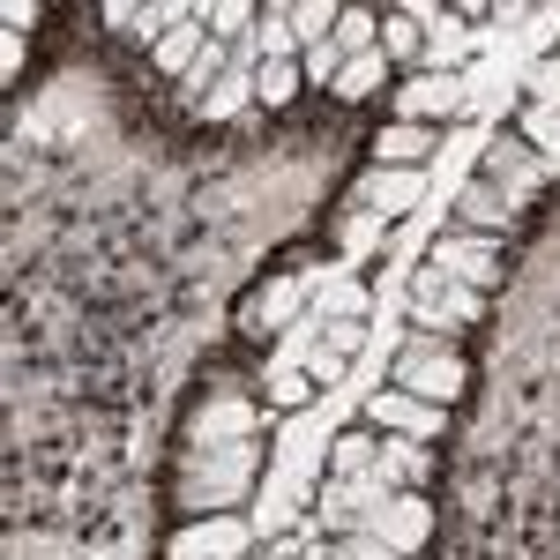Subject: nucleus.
<instances>
[{"mask_svg": "<svg viewBox=\"0 0 560 560\" xmlns=\"http://www.w3.org/2000/svg\"><path fill=\"white\" fill-rule=\"evenodd\" d=\"M247 478H255V441H240V448H187L173 501L187 516H232V501L247 493Z\"/></svg>", "mask_w": 560, "mask_h": 560, "instance_id": "f257e3e1", "label": "nucleus"}, {"mask_svg": "<svg viewBox=\"0 0 560 560\" xmlns=\"http://www.w3.org/2000/svg\"><path fill=\"white\" fill-rule=\"evenodd\" d=\"M396 388H411V396H427L441 411H456L464 404V388H471V366H464V351L448 345V337H411V345L396 351Z\"/></svg>", "mask_w": 560, "mask_h": 560, "instance_id": "f03ea898", "label": "nucleus"}, {"mask_svg": "<svg viewBox=\"0 0 560 560\" xmlns=\"http://www.w3.org/2000/svg\"><path fill=\"white\" fill-rule=\"evenodd\" d=\"M366 427H374V433H396V441H433V433L448 427V411L388 382V388H374V396H366Z\"/></svg>", "mask_w": 560, "mask_h": 560, "instance_id": "7ed1b4c3", "label": "nucleus"}, {"mask_svg": "<svg viewBox=\"0 0 560 560\" xmlns=\"http://www.w3.org/2000/svg\"><path fill=\"white\" fill-rule=\"evenodd\" d=\"M351 202H359L366 217H382V224H396L404 210H419V202H427V173L366 165V173H359V187H351Z\"/></svg>", "mask_w": 560, "mask_h": 560, "instance_id": "20e7f679", "label": "nucleus"}, {"mask_svg": "<svg viewBox=\"0 0 560 560\" xmlns=\"http://www.w3.org/2000/svg\"><path fill=\"white\" fill-rule=\"evenodd\" d=\"M247 523L240 516H195L187 530H173V546H165V560H247Z\"/></svg>", "mask_w": 560, "mask_h": 560, "instance_id": "39448f33", "label": "nucleus"}, {"mask_svg": "<svg viewBox=\"0 0 560 560\" xmlns=\"http://www.w3.org/2000/svg\"><path fill=\"white\" fill-rule=\"evenodd\" d=\"M464 97H471V83H464V75H411V83H396V120L441 128L448 113H464Z\"/></svg>", "mask_w": 560, "mask_h": 560, "instance_id": "423d86ee", "label": "nucleus"}, {"mask_svg": "<svg viewBox=\"0 0 560 560\" xmlns=\"http://www.w3.org/2000/svg\"><path fill=\"white\" fill-rule=\"evenodd\" d=\"M202 8H187V0H150V8H135V0H105V23L120 31V38H135V45H165V31H179V23H195Z\"/></svg>", "mask_w": 560, "mask_h": 560, "instance_id": "0eeeda50", "label": "nucleus"}, {"mask_svg": "<svg viewBox=\"0 0 560 560\" xmlns=\"http://www.w3.org/2000/svg\"><path fill=\"white\" fill-rule=\"evenodd\" d=\"M433 261L456 277V284H471V292H493L501 284V240H478V232H456V240H441Z\"/></svg>", "mask_w": 560, "mask_h": 560, "instance_id": "6e6552de", "label": "nucleus"}, {"mask_svg": "<svg viewBox=\"0 0 560 560\" xmlns=\"http://www.w3.org/2000/svg\"><path fill=\"white\" fill-rule=\"evenodd\" d=\"M509 224H516V195H501L493 179H464V187H456V232L501 240Z\"/></svg>", "mask_w": 560, "mask_h": 560, "instance_id": "1a4fd4ad", "label": "nucleus"}, {"mask_svg": "<svg viewBox=\"0 0 560 560\" xmlns=\"http://www.w3.org/2000/svg\"><path fill=\"white\" fill-rule=\"evenodd\" d=\"M195 448H240V441H255V404H240V396H217L195 411V427H187Z\"/></svg>", "mask_w": 560, "mask_h": 560, "instance_id": "9d476101", "label": "nucleus"}, {"mask_svg": "<svg viewBox=\"0 0 560 560\" xmlns=\"http://www.w3.org/2000/svg\"><path fill=\"white\" fill-rule=\"evenodd\" d=\"M538 173H546V165H538V150H530L523 135H509V142L493 135V142L478 150V179H493L501 195H523V187H530Z\"/></svg>", "mask_w": 560, "mask_h": 560, "instance_id": "9b49d317", "label": "nucleus"}, {"mask_svg": "<svg viewBox=\"0 0 560 560\" xmlns=\"http://www.w3.org/2000/svg\"><path fill=\"white\" fill-rule=\"evenodd\" d=\"M300 300H306L300 277H277V284H261V292L240 300V329H247V337H277V329L300 314Z\"/></svg>", "mask_w": 560, "mask_h": 560, "instance_id": "f8f14e48", "label": "nucleus"}, {"mask_svg": "<svg viewBox=\"0 0 560 560\" xmlns=\"http://www.w3.org/2000/svg\"><path fill=\"white\" fill-rule=\"evenodd\" d=\"M441 128H419V120H382L374 135V165H396V173H427Z\"/></svg>", "mask_w": 560, "mask_h": 560, "instance_id": "ddd939ff", "label": "nucleus"}, {"mask_svg": "<svg viewBox=\"0 0 560 560\" xmlns=\"http://www.w3.org/2000/svg\"><path fill=\"white\" fill-rule=\"evenodd\" d=\"M478 52V38H471V23H456V8H441L427 23V75H464V60Z\"/></svg>", "mask_w": 560, "mask_h": 560, "instance_id": "4468645a", "label": "nucleus"}, {"mask_svg": "<svg viewBox=\"0 0 560 560\" xmlns=\"http://www.w3.org/2000/svg\"><path fill=\"white\" fill-rule=\"evenodd\" d=\"M374 530H382L396 553H411V546H427V530H433V516H427V501L419 493H396L382 516H374Z\"/></svg>", "mask_w": 560, "mask_h": 560, "instance_id": "2eb2a0df", "label": "nucleus"}, {"mask_svg": "<svg viewBox=\"0 0 560 560\" xmlns=\"http://www.w3.org/2000/svg\"><path fill=\"white\" fill-rule=\"evenodd\" d=\"M382 471V433L374 427H351L329 441V478H374Z\"/></svg>", "mask_w": 560, "mask_h": 560, "instance_id": "dca6fc26", "label": "nucleus"}, {"mask_svg": "<svg viewBox=\"0 0 560 560\" xmlns=\"http://www.w3.org/2000/svg\"><path fill=\"white\" fill-rule=\"evenodd\" d=\"M427 471H433V448L427 441H396V433H382V478L388 486H427Z\"/></svg>", "mask_w": 560, "mask_h": 560, "instance_id": "f3484780", "label": "nucleus"}, {"mask_svg": "<svg viewBox=\"0 0 560 560\" xmlns=\"http://www.w3.org/2000/svg\"><path fill=\"white\" fill-rule=\"evenodd\" d=\"M382 83H396V60L388 52H359V60H345V75H337V97L345 105H366Z\"/></svg>", "mask_w": 560, "mask_h": 560, "instance_id": "a211bd4d", "label": "nucleus"}, {"mask_svg": "<svg viewBox=\"0 0 560 560\" xmlns=\"http://www.w3.org/2000/svg\"><path fill=\"white\" fill-rule=\"evenodd\" d=\"M255 45H261V60H300V52H306L300 31H292V0H269V8H261Z\"/></svg>", "mask_w": 560, "mask_h": 560, "instance_id": "6ab92c4d", "label": "nucleus"}, {"mask_svg": "<svg viewBox=\"0 0 560 560\" xmlns=\"http://www.w3.org/2000/svg\"><path fill=\"white\" fill-rule=\"evenodd\" d=\"M382 52L396 60V68L427 60V23H419L411 8H388V15H382Z\"/></svg>", "mask_w": 560, "mask_h": 560, "instance_id": "aec40b11", "label": "nucleus"}, {"mask_svg": "<svg viewBox=\"0 0 560 560\" xmlns=\"http://www.w3.org/2000/svg\"><path fill=\"white\" fill-rule=\"evenodd\" d=\"M202 45H210V31H202V15H195V23H179V31H165V45H158V68H165L173 83H187V68L202 60Z\"/></svg>", "mask_w": 560, "mask_h": 560, "instance_id": "412c9836", "label": "nucleus"}, {"mask_svg": "<svg viewBox=\"0 0 560 560\" xmlns=\"http://www.w3.org/2000/svg\"><path fill=\"white\" fill-rule=\"evenodd\" d=\"M255 23H261V8H255V0H217V8H202V31H210L217 45L255 38Z\"/></svg>", "mask_w": 560, "mask_h": 560, "instance_id": "4be33fe9", "label": "nucleus"}, {"mask_svg": "<svg viewBox=\"0 0 560 560\" xmlns=\"http://www.w3.org/2000/svg\"><path fill=\"white\" fill-rule=\"evenodd\" d=\"M300 83H306V68H300V60H261V75H255V105L284 113V105L300 97Z\"/></svg>", "mask_w": 560, "mask_h": 560, "instance_id": "5701e85b", "label": "nucleus"}, {"mask_svg": "<svg viewBox=\"0 0 560 560\" xmlns=\"http://www.w3.org/2000/svg\"><path fill=\"white\" fill-rule=\"evenodd\" d=\"M337 52H345V60H359V52H382V15H374V8H345V15H337Z\"/></svg>", "mask_w": 560, "mask_h": 560, "instance_id": "b1692460", "label": "nucleus"}, {"mask_svg": "<svg viewBox=\"0 0 560 560\" xmlns=\"http://www.w3.org/2000/svg\"><path fill=\"white\" fill-rule=\"evenodd\" d=\"M516 135L538 150V165H560V113H546V105H523V113H516Z\"/></svg>", "mask_w": 560, "mask_h": 560, "instance_id": "393cba45", "label": "nucleus"}, {"mask_svg": "<svg viewBox=\"0 0 560 560\" xmlns=\"http://www.w3.org/2000/svg\"><path fill=\"white\" fill-rule=\"evenodd\" d=\"M261 396H269V411H284V419H292V411H306V404H314V374H306V366H277Z\"/></svg>", "mask_w": 560, "mask_h": 560, "instance_id": "a878e982", "label": "nucleus"}, {"mask_svg": "<svg viewBox=\"0 0 560 560\" xmlns=\"http://www.w3.org/2000/svg\"><path fill=\"white\" fill-rule=\"evenodd\" d=\"M247 105H255V75H240V68H232V75L202 97V120H240Z\"/></svg>", "mask_w": 560, "mask_h": 560, "instance_id": "bb28decb", "label": "nucleus"}, {"mask_svg": "<svg viewBox=\"0 0 560 560\" xmlns=\"http://www.w3.org/2000/svg\"><path fill=\"white\" fill-rule=\"evenodd\" d=\"M337 0H292V31H300V45H329L337 38Z\"/></svg>", "mask_w": 560, "mask_h": 560, "instance_id": "cd10ccee", "label": "nucleus"}, {"mask_svg": "<svg viewBox=\"0 0 560 560\" xmlns=\"http://www.w3.org/2000/svg\"><path fill=\"white\" fill-rule=\"evenodd\" d=\"M306 560H404V553L388 546L382 530H351V538H329L322 553H306Z\"/></svg>", "mask_w": 560, "mask_h": 560, "instance_id": "c85d7f7f", "label": "nucleus"}, {"mask_svg": "<svg viewBox=\"0 0 560 560\" xmlns=\"http://www.w3.org/2000/svg\"><path fill=\"white\" fill-rule=\"evenodd\" d=\"M322 322H366V284H329L322 292Z\"/></svg>", "mask_w": 560, "mask_h": 560, "instance_id": "c756f323", "label": "nucleus"}, {"mask_svg": "<svg viewBox=\"0 0 560 560\" xmlns=\"http://www.w3.org/2000/svg\"><path fill=\"white\" fill-rule=\"evenodd\" d=\"M448 300V269H441V261H419V269H411V306H441Z\"/></svg>", "mask_w": 560, "mask_h": 560, "instance_id": "7c9ffc66", "label": "nucleus"}, {"mask_svg": "<svg viewBox=\"0 0 560 560\" xmlns=\"http://www.w3.org/2000/svg\"><path fill=\"white\" fill-rule=\"evenodd\" d=\"M300 68H306V83H329V90H337V75H345V52H337V45H306Z\"/></svg>", "mask_w": 560, "mask_h": 560, "instance_id": "2f4dec72", "label": "nucleus"}, {"mask_svg": "<svg viewBox=\"0 0 560 560\" xmlns=\"http://www.w3.org/2000/svg\"><path fill=\"white\" fill-rule=\"evenodd\" d=\"M478 306H486V292H471V284H456L448 277V300H441V322L456 329V322H478Z\"/></svg>", "mask_w": 560, "mask_h": 560, "instance_id": "473e14b6", "label": "nucleus"}, {"mask_svg": "<svg viewBox=\"0 0 560 560\" xmlns=\"http://www.w3.org/2000/svg\"><path fill=\"white\" fill-rule=\"evenodd\" d=\"M382 232H388L382 217H366V210H351V224H345V247H351V255H366V247H382Z\"/></svg>", "mask_w": 560, "mask_h": 560, "instance_id": "72a5a7b5", "label": "nucleus"}, {"mask_svg": "<svg viewBox=\"0 0 560 560\" xmlns=\"http://www.w3.org/2000/svg\"><path fill=\"white\" fill-rule=\"evenodd\" d=\"M322 345L337 351V359H351V351L366 345V322H322Z\"/></svg>", "mask_w": 560, "mask_h": 560, "instance_id": "f704fd0d", "label": "nucleus"}, {"mask_svg": "<svg viewBox=\"0 0 560 560\" xmlns=\"http://www.w3.org/2000/svg\"><path fill=\"white\" fill-rule=\"evenodd\" d=\"M345 366H351V359H337V351H329V345H314V351H306V374H314V388L345 382Z\"/></svg>", "mask_w": 560, "mask_h": 560, "instance_id": "c9c22d12", "label": "nucleus"}, {"mask_svg": "<svg viewBox=\"0 0 560 560\" xmlns=\"http://www.w3.org/2000/svg\"><path fill=\"white\" fill-rule=\"evenodd\" d=\"M31 23H38V0H8V8H0V31H8V38H23Z\"/></svg>", "mask_w": 560, "mask_h": 560, "instance_id": "e433bc0d", "label": "nucleus"}, {"mask_svg": "<svg viewBox=\"0 0 560 560\" xmlns=\"http://www.w3.org/2000/svg\"><path fill=\"white\" fill-rule=\"evenodd\" d=\"M0 75H8V83L23 75V38H8V31H0Z\"/></svg>", "mask_w": 560, "mask_h": 560, "instance_id": "4c0bfd02", "label": "nucleus"}]
</instances>
